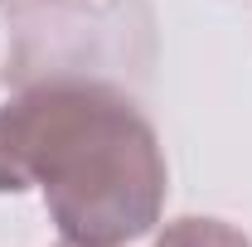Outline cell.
<instances>
[{
    "mask_svg": "<svg viewBox=\"0 0 252 247\" xmlns=\"http://www.w3.org/2000/svg\"><path fill=\"white\" fill-rule=\"evenodd\" d=\"M151 247H252V243L243 228H233L223 218H175V223H165V233Z\"/></svg>",
    "mask_w": 252,
    "mask_h": 247,
    "instance_id": "7a4b0ae2",
    "label": "cell"
},
{
    "mask_svg": "<svg viewBox=\"0 0 252 247\" xmlns=\"http://www.w3.org/2000/svg\"><path fill=\"white\" fill-rule=\"evenodd\" d=\"M0 126L68 243L122 247L160 223L165 151L122 88L83 73L20 78Z\"/></svg>",
    "mask_w": 252,
    "mask_h": 247,
    "instance_id": "6da1fadb",
    "label": "cell"
},
{
    "mask_svg": "<svg viewBox=\"0 0 252 247\" xmlns=\"http://www.w3.org/2000/svg\"><path fill=\"white\" fill-rule=\"evenodd\" d=\"M59 247H83V243H68V238H63V243H59Z\"/></svg>",
    "mask_w": 252,
    "mask_h": 247,
    "instance_id": "277c9868",
    "label": "cell"
},
{
    "mask_svg": "<svg viewBox=\"0 0 252 247\" xmlns=\"http://www.w3.org/2000/svg\"><path fill=\"white\" fill-rule=\"evenodd\" d=\"M20 189H30V175H25V165L15 160L10 141H5V126H0V194H20Z\"/></svg>",
    "mask_w": 252,
    "mask_h": 247,
    "instance_id": "3957f363",
    "label": "cell"
}]
</instances>
